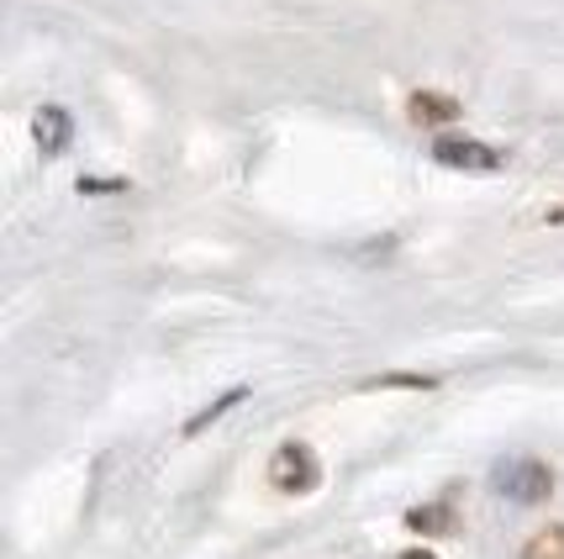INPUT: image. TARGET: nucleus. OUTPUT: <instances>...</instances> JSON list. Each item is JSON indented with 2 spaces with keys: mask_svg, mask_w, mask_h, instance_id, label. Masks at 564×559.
I'll return each mask as SVG.
<instances>
[{
  "mask_svg": "<svg viewBox=\"0 0 564 559\" xmlns=\"http://www.w3.org/2000/svg\"><path fill=\"white\" fill-rule=\"evenodd\" d=\"M522 559H564V523H549V528H539V534L528 538Z\"/></svg>",
  "mask_w": 564,
  "mask_h": 559,
  "instance_id": "6",
  "label": "nucleus"
},
{
  "mask_svg": "<svg viewBox=\"0 0 564 559\" xmlns=\"http://www.w3.org/2000/svg\"><path fill=\"white\" fill-rule=\"evenodd\" d=\"M401 559H433V555H427V549H406V555H401Z\"/></svg>",
  "mask_w": 564,
  "mask_h": 559,
  "instance_id": "10",
  "label": "nucleus"
},
{
  "mask_svg": "<svg viewBox=\"0 0 564 559\" xmlns=\"http://www.w3.org/2000/svg\"><path fill=\"white\" fill-rule=\"evenodd\" d=\"M322 481V464L317 454H312V443H301V438H291V443H280L270 460V486L274 491H291V496H301V491H312Z\"/></svg>",
  "mask_w": 564,
  "mask_h": 559,
  "instance_id": "1",
  "label": "nucleus"
},
{
  "mask_svg": "<svg viewBox=\"0 0 564 559\" xmlns=\"http://www.w3.org/2000/svg\"><path fill=\"white\" fill-rule=\"evenodd\" d=\"M549 222H564V206H554V212H549Z\"/></svg>",
  "mask_w": 564,
  "mask_h": 559,
  "instance_id": "11",
  "label": "nucleus"
},
{
  "mask_svg": "<svg viewBox=\"0 0 564 559\" xmlns=\"http://www.w3.org/2000/svg\"><path fill=\"white\" fill-rule=\"evenodd\" d=\"M433 159H438L443 170H469V174H496L507 164L491 143H475V138H438Z\"/></svg>",
  "mask_w": 564,
  "mask_h": 559,
  "instance_id": "3",
  "label": "nucleus"
},
{
  "mask_svg": "<svg viewBox=\"0 0 564 559\" xmlns=\"http://www.w3.org/2000/svg\"><path fill=\"white\" fill-rule=\"evenodd\" d=\"M32 132H37V148H43L48 159H58V153L69 148L74 122H69V111H64V106H43V111H37V122H32Z\"/></svg>",
  "mask_w": 564,
  "mask_h": 559,
  "instance_id": "5",
  "label": "nucleus"
},
{
  "mask_svg": "<svg viewBox=\"0 0 564 559\" xmlns=\"http://www.w3.org/2000/svg\"><path fill=\"white\" fill-rule=\"evenodd\" d=\"M79 191H122V180H79Z\"/></svg>",
  "mask_w": 564,
  "mask_h": 559,
  "instance_id": "9",
  "label": "nucleus"
},
{
  "mask_svg": "<svg viewBox=\"0 0 564 559\" xmlns=\"http://www.w3.org/2000/svg\"><path fill=\"white\" fill-rule=\"evenodd\" d=\"M406 523H412V528H448V512L443 507H417V512H406Z\"/></svg>",
  "mask_w": 564,
  "mask_h": 559,
  "instance_id": "8",
  "label": "nucleus"
},
{
  "mask_svg": "<svg viewBox=\"0 0 564 559\" xmlns=\"http://www.w3.org/2000/svg\"><path fill=\"white\" fill-rule=\"evenodd\" d=\"M459 111H465V106L454 96H438V90H417V96L406 100V117L417 127H443V122H454Z\"/></svg>",
  "mask_w": 564,
  "mask_h": 559,
  "instance_id": "4",
  "label": "nucleus"
},
{
  "mask_svg": "<svg viewBox=\"0 0 564 559\" xmlns=\"http://www.w3.org/2000/svg\"><path fill=\"white\" fill-rule=\"evenodd\" d=\"M496 491H501L507 502L533 507V502H543V496L554 491V470L539 460H507V464H496Z\"/></svg>",
  "mask_w": 564,
  "mask_h": 559,
  "instance_id": "2",
  "label": "nucleus"
},
{
  "mask_svg": "<svg viewBox=\"0 0 564 559\" xmlns=\"http://www.w3.org/2000/svg\"><path fill=\"white\" fill-rule=\"evenodd\" d=\"M243 396H248L243 386H232V390H227V396H217V401H212L206 412H196V417H191V422H185V433H191V438H196V433H206V428H212L217 417H227V412H232V407H238Z\"/></svg>",
  "mask_w": 564,
  "mask_h": 559,
  "instance_id": "7",
  "label": "nucleus"
}]
</instances>
